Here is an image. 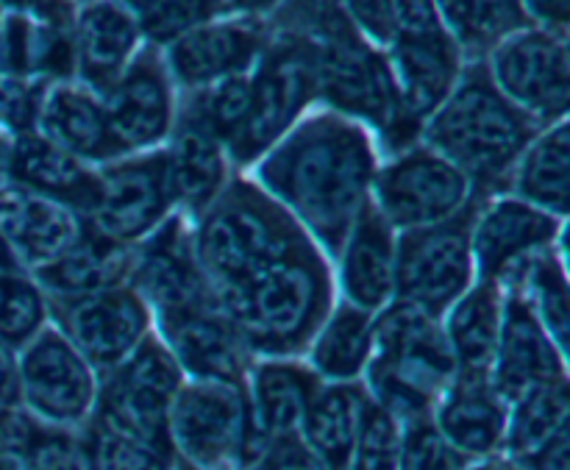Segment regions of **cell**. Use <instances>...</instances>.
Returning <instances> with one entry per match:
<instances>
[{
    "mask_svg": "<svg viewBox=\"0 0 570 470\" xmlns=\"http://www.w3.org/2000/svg\"><path fill=\"white\" fill-rule=\"evenodd\" d=\"M379 161L365 128L337 111L295 123L259 161L254 182L304 228L328 262L371 204Z\"/></svg>",
    "mask_w": 570,
    "mask_h": 470,
    "instance_id": "1",
    "label": "cell"
},
{
    "mask_svg": "<svg viewBox=\"0 0 570 470\" xmlns=\"http://www.w3.org/2000/svg\"><path fill=\"white\" fill-rule=\"evenodd\" d=\"M215 295L254 360H295L334 310L332 262L304 239Z\"/></svg>",
    "mask_w": 570,
    "mask_h": 470,
    "instance_id": "2",
    "label": "cell"
},
{
    "mask_svg": "<svg viewBox=\"0 0 570 470\" xmlns=\"http://www.w3.org/2000/svg\"><path fill=\"white\" fill-rule=\"evenodd\" d=\"M287 14V33L309 53L315 92L337 115L371 123L399 154L412 148L421 128L401 117L387 56L371 48L337 0H295Z\"/></svg>",
    "mask_w": 570,
    "mask_h": 470,
    "instance_id": "3",
    "label": "cell"
},
{
    "mask_svg": "<svg viewBox=\"0 0 570 470\" xmlns=\"http://www.w3.org/2000/svg\"><path fill=\"white\" fill-rule=\"evenodd\" d=\"M534 137L538 126L499 92L484 65L462 70L449 98L423 123L426 148L465 173L473 204L504 193L512 167Z\"/></svg>",
    "mask_w": 570,
    "mask_h": 470,
    "instance_id": "4",
    "label": "cell"
},
{
    "mask_svg": "<svg viewBox=\"0 0 570 470\" xmlns=\"http://www.w3.org/2000/svg\"><path fill=\"white\" fill-rule=\"evenodd\" d=\"M365 373L371 399L401 427L432 418L440 395L456 376L440 317L401 301L376 312L373 354Z\"/></svg>",
    "mask_w": 570,
    "mask_h": 470,
    "instance_id": "5",
    "label": "cell"
},
{
    "mask_svg": "<svg viewBox=\"0 0 570 470\" xmlns=\"http://www.w3.org/2000/svg\"><path fill=\"white\" fill-rule=\"evenodd\" d=\"M304 239H309L304 228L245 176L226 182L220 195L193 221L195 256L215 293Z\"/></svg>",
    "mask_w": 570,
    "mask_h": 470,
    "instance_id": "6",
    "label": "cell"
},
{
    "mask_svg": "<svg viewBox=\"0 0 570 470\" xmlns=\"http://www.w3.org/2000/svg\"><path fill=\"white\" fill-rule=\"evenodd\" d=\"M173 454L204 470H248L267 443L250 423L245 388L215 382L181 384L167 415Z\"/></svg>",
    "mask_w": 570,
    "mask_h": 470,
    "instance_id": "7",
    "label": "cell"
},
{
    "mask_svg": "<svg viewBox=\"0 0 570 470\" xmlns=\"http://www.w3.org/2000/svg\"><path fill=\"white\" fill-rule=\"evenodd\" d=\"M473 209L438 226L399 234L395 248V298L432 317H443L476 282L471 254Z\"/></svg>",
    "mask_w": 570,
    "mask_h": 470,
    "instance_id": "8",
    "label": "cell"
},
{
    "mask_svg": "<svg viewBox=\"0 0 570 470\" xmlns=\"http://www.w3.org/2000/svg\"><path fill=\"white\" fill-rule=\"evenodd\" d=\"M315 95V72L304 45L289 33L265 45L259 70L250 76L248 120L228 143V159L237 167L256 165L298 123Z\"/></svg>",
    "mask_w": 570,
    "mask_h": 470,
    "instance_id": "9",
    "label": "cell"
},
{
    "mask_svg": "<svg viewBox=\"0 0 570 470\" xmlns=\"http://www.w3.org/2000/svg\"><path fill=\"white\" fill-rule=\"evenodd\" d=\"M371 204L395 232L438 226L473 206L465 173L426 145L401 150L373 178Z\"/></svg>",
    "mask_w": 570,
    "mask_h": 470,
    "instance_id": "10",
    "label": "cell"
},
{
    "mask_svg": "<svg viewBox=\"0 0 570 470\" xmlns=\"http://www.w3.org/2000/svg\"><path fill=\"white\" fill-rule=\"evenodd\" d=\"M181 384V368L150 332L120 368L106 373L92 415L173 454L167 415Z\"/></svg>",
    "mask_w": 570,
    "mask_h": 470,
    "instance_id": "11",
    "label": "cell"
},
{
    "mask_svg": "<svg viewBox=\"0 0 570 470\" xmlns=\"http://www.w3.org/2000/svg\"><path fill=\"white\" fill-rule=\"evenodd\" d=\"M490 78L499 92L534 126L566 120L570 61L566 33L527 26L490 50Z\"/></svg>",
    "mask_w": 570,
    "mask_h": 470,
    "instance_id": "12",
    "label": "cell"
},
{
    "mask_svg": "<svg viewBox=\"0 0 570 470\" xmlns=\"http://www.w3.org/2000/svg\"><path fill=\"white\" fill-rule=\"evenodd\" d=\"M176 212L167 148L115 159L98 170V198L83 223L100 237L139 245Z\"/></svg>",
    "mask_w": 570,
    "mask_h": 470,
    "instance_id": "13",
    "label": "cell"
},
{
    "mask_svg": "<svg viewBox=\"0 0 570 470\" xmlns=\"http://www.w3.org/2000/svg\"><path fill=\"white\" fill-rule=\"evenodd\" d=\"M48 312L53 326L100 376L120 368L154 329L150 310L131 284L83 298H48Z\"/></svg>",
    "mask_w": 570,
    "mask_h": 470,
    "instance_id": "14",
    "label": "cell"
},
{
    "mask_svg": "<svg viewBox=\"0 0 570 470\" xmlns=\"http://www.w3.org/2000/svg\"><path fill=\"white\" fill-rule=\"evenodd\" d=\"M566 221L515 198L493 195L473 209L471 254L479 282H493L512 287L521 278L523 267L562 243Z\"/></svg>",
    "mask_w": 570,
    "mask_h": 470,
    "instance_id": "15",
    "label": "cell"
},
{
    "mask_svg": "<svg viewBox=\"0 0 570 470\" xmlns=\"http://www.w3.org/2000/svg\"><path fill=\"white\" fill-rule=\"evenodd\" d=\"M17 382L31 415L53 429L83 423L98 401L95 371L53 323L22 349Z\"/></svg>",
    "mask_w": 570,
    "mask_h": 470,
    "instance_id": "16",
    "label": "cell"
},
{
    "mask_svg": "<svg viewBox=\"0 0 570 470\" xmlns=\"http://www.w3.org/2000/svg\"><path fill=\"white\" fill-rule=\"evenodd\" d=\"M128 284L150 310V317L173 315L215 298L193 245V221L173 212L154 234L134 245Z\"/></svg>",
    "mask_w": 570,
    "mask_h": 470,
    "instance_id": "17",
    "label": "cell"
},
{
    "mask_svg": "<svg viewBox=\"0 0 570 470\" xmlns=\"http://www.w3.org/2000/svg\"><path fill=\"white\" fill-rule=\"evenodd\" d=\"M154 326L156 337L165 343L181 373L193 376V382L245 388L254 356L220 310L217 295L206 304L154 317Z\"/></svg>",
    "mask_w": 570,
    "mask_h": 470,
    "instance_id": "18",
    "label": "cell"
},
{
    "mask_svg": "<svg viewBox=\"0 0 570 470\" xmlns=\"http://www.w3.org/2000/svg\"><path fill=\"white\" fill-rule=\"evenodd\" d=\"M104 109L122 154L156 150L173 131L170 72L154 48L128 61L115 84L104 92Z\"/></svg>",
    "mask_w": 570,
    "mask_h": 470,
    "instance_id": "19",
    "label": "cell"
},
{
    "mask_svg": "<svg viewBox=\"0 0 570 470\" xmlns=\"http://www.w3.org/2000/svg\"><path fill=\"white\" fill-rule=\"evenodd\" d=\"M557 379H566V354L546 334L523 295L515 287L504 290V317L490 368L495 393L512 404L527 390Z\"/></svg>",
    "mask_w": 570,
    "mask_h": 470,
    "instance_id": "20",
    "label": "cell"
},
{
    "mask_svg": "<svg viewBox=\"0 0 570 470\" xmlns=\"http://www.w3.org/2000/svg\"><path fill=\"white\" fill-rule=\"evenodd\" d=\"M460 61L462 50L445 28L393 39L387 65L399 92L401 117L410 126L423 128V123L449 98L462 72Z\"/></svg>",
    "mask_w": 570,
    "mask_h": 470,
    "instance_id": "21",
    "label": "cell"
},
{
    "mask_svg": "<svg viewBox=\"0 0 570 470\" xmlns=\"http://www.w3.org/2000/svg\"><path fill=\"white\" fill-rule=\"evenodd\" d=\"M265 28L250 17L209 20L167 45V72L189 89L248 72L265 50Z\"/></svg>",
    "mask_w": 570,
    "mask_h": 470,
    "instance_id": "22",
    "label": "cell"
},
{
    "mask_svg": "<svg viewBox=\"0 0 570 470\" xmlns=\"http://www.w3.org/2000/svg\"><path fill=\"white\" fill-rule=\"evenodd\" d=\"M395 248L399 232L367 204L351 226L337 254V282L345 304L371 315L382 312L395 298Z\"/></svg>",
    "mask_w": 570,
    "mask_h": 470,
    "instance_id": "23",
    "label": "cell"
},
{
    "mask_svg": "<svg viewBox=\"0 0 570 470\" xmlns=\"http://www.w3.org/2000/svg\"><path fill=\"white\" fill-rule=\"evenodd\" d=\"M83 232V217L67 206L0 184V237L20 271H39L59 260Z\"/></svg>",
    "mask_w": 570,
    "mask_h": 470,
    "instance_id": "24",
    "label": "cell"
},
{
    "mask_svg": "<svg viewBox=\"0 0 570 470\" xmlns=\"http://www.w3.org/2000/svg\"><path fill=\"white\" fill-rule=\"evenodd\" d=\"M33 131L53 143L56 148L81 159L83 165L89 161L109 165L126 156L111 134L104 100L89 87H76L67 81L48 84Z\"/></svg>",
    "mask_w": 570,
    "mask_h": 470,
    "instance_id": "25",
    "label": "cell"
},
{
    "mask_svg": "<svg viewBox=\"0 0 570 470\" xmlns=\"http://www.w3.org/2000/svg\"><path fill=\"white\" fill-rule=\"evenodd\" d=\"M434 427L465 460H490L504 445L507 401L488 373H456L434 407Z\"/></svg>",
    "mask_w": 570,
    "mask_h": 470,
    "instance_id": "26",
    "label": "cell"
},
{
    "mask_svg": "<svg viewBox=\"0 0 570 470\" xmlns=\"http://www.w3.org/2000/svg\"><path fill=\"white\" fill-rule=\"evenodd\" d=\"M323 382L309 365L293 360H259L245 379L250 423L267 445L298 438L306 410Z\"/></svg>",
    "mask_w": 570,
    "mask_h": 470,
    "instance_id": "27",
    "label": "cell"
},
{
    "mask_svg": "<svg viewBox=\"0 0 570 470\" xmlns=\"http://www.w3.org/2000/svg\"><path fill=\"white\" fill-rule=\"evenodd\" d=\"M6 176H9V184L67 206L81 217L92 209L98 198V170L83 165L67 150L56 148L37 131L14 137Z\"/></svg>",
    "mask_w": 570,
    "mask_h": 470,
    "instance_id": "28",
    "label": "cell"
},
{
    "mask_svg": "<svg viewBox=\"0 0 570 470\" xmlns=\"http://www.w3.org/2000/svg\"><path fill=\"white\" fill-rule=\"evenodd\" d=\"M139 42L137 17L115 0H95L72 20V59L78 76L95 95L120 78Z\"/></svg>",
    "mask_w": 570,
    "mask_h": 470,
    "instance_id": "29",
    "label": "cell"
},
{
    "mask_svg": "<svg viewBox=\"0 0 570 470\" xmlns=\"http://www.w3.org/2000/svg\"><path fill=\"white\" fill-rule=\"evenodd\" d=\"M134 265L131 245L111 243L83 223V232L59 260L33 271L45 298H83L128 284Z\"/></svg>",
    "mask_w": 570,
    "mask_h": 470,
    "instance_id": "30",
    "label": "cell"
},
{
    "mask_svg": "<svg viewBox=\"0 0 570 470\" xmlns=\"http://www.w3.org/2000/svg\"><path fill=\"white\" fill-rule=\"evenodd\" d=\"M501 317H504V287L493 282H479V278L440 317L456 373H488L490 376Z\"/></svg>",
    "mask_w": 570,
    "mask_h": 470,
    "instance_id": "31",
    "label": "cell"
},
{
    "mask_svg": "<svg viewBox=\"0 0 570 470\" xmlns=\"http://www.w3.org/2000/svg\"><path fill=\"white\" fill-rule=\"evenodd\" d=\"M76 70L72 26L9 14L0 22V72L14 78H67Z\"/></svg>",
    "mask_w": 570,
    "mask_h": 470,
    "instance_id": "32",
    "label": "cell"
},
{
    "mask_svg": "<svg viewBox=\"0 0 570 470\" xmlns=\"http://www.w3.org/2000/svg\"><path fill=\"white\" fill-rule=\"evenodd\" d=\"M504 193L566 221L570 198L568 120L554 123L527 145V150L507 178Z\"/></svg>",
    "mask_w": 570,
    "mask_h": 470,
    "instance_id": "33",
    "label": "cell"
},
{
    "mask_svg": "<svg viewBox=\"0 0 570 470\" xmlns=\"http://www.w3.org/2000/svg\"><path fill=\"white\" fill-rule=\"evenodd\" d=\"M167 170L176 212L195 221L226 187V148L204 128L181 120L167 148Z\"/></svg>",
    "mask_w": 570,
    "mask_h": 470,
    "instance_id": "34",
    "label": "cell"
},
{
    "mask_svg": "<svg viewBox=\"0 0 570 470\" xmlns=\"http://www.w3.org/2000/svg\"><path fill=\"white\" fill-rule=\"evenodd\" d=\"M365 395L354 382H340L321 388L312 399L298 438L326 470L351 468Z\"/></svg>",
    "mask_w": 570,
    "mask_h": 470,
    "instance_id": "35",
    "label": "cell"
},
{
    "mask_svg": "<svg viewBox=\"0 0 570 470\" xmlns=\"http://www.w3.org/2000/svg\"><path fill=\"white\" fill-rule=\"evenodd\" d=\"M373 354V315L351 304H334L326 323L309 343L312 371L332 384L354 382L365 373Z\"/></svg>",
    "mask_w": 570,
    "mask_h": 470,
    "instance_id": "36",
    "label": "cell"
},
{
    "mask_svg": "<svg viewBox=\"0 0 570 470\" xmlns=\"http://www.w3.org/2000/svg\"><path fill=\"white\" fill-rule=\"evenodd\" d=\"M512 407L515 410L512 415H507L501 449H507V460L521 468L562 429H568V382L557 379V382L538 384V388L527 390L521 399L512 401Z\"/></svg>",
    "mask_w": 570,
    "mask_h": 470,
    "instance_id": "37",
    "label": "cell"
},
{
    "mask_svg": "<svg viewBox=\"0 0 570 470\" xmlns=\"http://www.w3.org/2000/svg\"><path fill=\"white\" fill-rule=\"evenodd\" d=\"M445 31L460 50L484 53L529 26L521 0H434Z\"/></svg>",
    "mask_w": 570,
    "mask_h": 470,
    "instance_id": "38",
    "label": "cell"
},
{
    "mask_svg": "<svg viewBox=\"0 0 570 470\" xmlns=\"http://www.w3.org/2000/svg\"><path fill=\"white\" fill-rule=\"evenodd\" d=\"M512 287L523 295V301L540 321V326L546 329V334L566 354L570 334V293L566 262H562V243L534 256Z\"/></svg>",
    "mask_w": 570,
    "mask_h": 470,
    "instance_id": "39",
    "label": "cell"
},
{
    "mask_svg": "<svg viewBox=\"0 0 570 470\" xmlns=\"http://www.w3.org/2000/svg\"><path fill=\"white\" fill-rule=\"evenodd\" d=\"M248 111L250 76L248 72H237V76L220 78V81L195 89V98L189 100L181 120L204 128L223 148H228V143L243 131L245 120H248Z\"/></svg>",
    "mask_w": 570,
    "mask_h": 470,
    "instance_id": "40",
    "label": "cell"
},
{
    "mask_svg": "<svg viewBox=\"0 0 570 470\" xmlns=\"http://www.w3.org/2000/svg\"><path fill=\"white\" fill-rule=\"evenodd\" d=\"M78 449L87 470H170L176 460L170 451L156 449L95 415Z\"/></svg>",
    "mask_w": 570,
    "mask_h": 470,
    "instance_id": "41",
    "label": "cell"
},
{
    "mask_svg": "<svg viewBox=\"0 0 570 470\" xmlns=\"http://www.w3.org/2000/svg\"><path fill=\"white\" fill-rule=\"evenodd\" d=\"M50 323L42 287L22 271L0 273V345L26 349Z\"/></svg>",
    "mask_w": 570,
    "mask_h": 470,
    "instance_id": "42",
    "label": "cell"
},
{
    "mask_svg": "<svg viewBox=\"0 0 570 470\" xmlns=\"http://www.w3.org/2000/svg\"><path fill=\"white\" fill-rule=\"evenodd\" d=\"M401 438L404 427L371 395H365L348 470H399Z\"/></svg>",
    "mask_w": 570,
    "mask_h": 470,
    "instance_id": "43",
    "label": "cell"
},
{
    "mask_svg": "<svg viewBox=\"0 0 570 470\" xmlns=\"http://www.w3.org/2000/svg\"><path fill=\"white\" fill-rule=\"evenodd\" d=\"M220 11V0H156L137 17V26L139 33H145L154 45H170L193 28L215 20Z\"/></svg>",
    "mask_w": 570,
    "mask_h": 470,
    "instance_id": "44",
    "label": "cell"
},
{
    "mask_svg": "<svg viewBox=\"0 0 570 470\" xmlns=\"http://www.w3.org/2000/svg\"><path fill=\"white\" fill-rule=\"evenodd\" d=\"M468 462L471 460H465V457L438 432L432 418L406 423L404 427L399 470H462Z\"/></svg>",
    "mask_w": 570,
    "mask_h": 470,
    "instance_id": "45",
    "label": "cell"
},
{
    "mask_svg": "<svg viewBox=\"0 0 570 470\" xmlns=\"http://www.w3.org/2000/svg\"><path fill=\"white\" fill-rule=\"evenodd\" d=\"M45 87L48 81H31V78H14L0 72V123L17 137L37 128Z\"/></svg>",
    "mask_w": 570,
    "mask_h": 470,
    "instance_id": "46",
    "label": "cell"
},
{
    "mask_svg": "<svg viewBox=\"0 0 570 470\" xmlns=\"http://www.w3.org/2000/svg\"><path fill=\"white\" fill-rule=\"evenodd\" d=\"M340 9L351 20V26L382 48H390L395 37V14L393 0H337Z\"/></svg>",
    "mask_w": 570,
    "mask_h": 470,
    "instance_id": "47",
    "label": "cell"
},
{
    "mask_svg": "<svg viewBox=\"0 0 570 470\" xmlns=\"http://www.w3.org/2000/svg\"><path fill=\"white\" fill-rule=\"evenodd\" d=\"M254 470H326L315 454L301 443V438L276 440L265 449Z\"/></svg>",
    "mask_w": 570,
    "mask_h": 470,
    "instance_id": "48",
    "label": "cell"
},
{
    "mask_svg": "<svg viewBox=\"0 0 570 470\" xmlns=\"http://www.w3.org/2000/svg\"><path fill=\"white\" fill-rule=\"evenodd\" d=\"M0 6L9 9V14L59 22V26H72L76 20L70 0H0Z\"/></svg>",
    "mask_w": 570,
    "mask_h": 470,
    "instance_id": "49",
    "label": "cell"
},
{
    "mask_svg": "<svg viewBox=\"0 0 570 470\" xmlns=\"http://www.w3.org/2000/svg\"><path fill=\"white\" fill-rule=\"evenodd\" d=\"M529 22H538V28L566 33L570 17V0H521Z\"/></svg>",
    "mask_w": 570,
    "mask_h": 470,
    "instance_id": "50",
    "label": "cell"
},
{
    "mask_svg": "<svg viewBox=\"0 0 570 470\" xmlns=\"http://www.w3.org/2000/svg\"><path fill=\"white\" fill-rule=\"evenodd\" d=\"M521 470H570V432L562 429L551 443H546Z\"/></svg>",
    "mask_w": 570,
    "mask_h": 470,
    "instance_id": "51",
    "label": "cell"
},
{
    "mask_svg": "<svg viewBox=\"0 0 570 470\" xmlns=\"http://www.w3.org/2000/svg\"><path fill=\"white\" fill-rule=\"evenodd\" d=\"M20 404V382H17V362L6 345H0V415Z\"/></svg>",
    "mask_w": 570,
    "mask_h": 470,
    "instance_id": "52",
    "label": "cell"
},
{
    "mask_svg": "<svg viewBox=\"0 0 570 470\" xmlns=\"http://www.w3.org/2000/svg\"><path fill=\"white\" fill-rule=\"evenodd\" d=\"M223 9H234V11H259L267 9V6L278 3V0H220Z\"/></svg>",
    "mask_w": 570,
    "mask_h": 470,
    "instance_id": "53",
    "label": "cell"
},
{
    "mask_svg": "<svg viewBox=\"0 0 570 470\" xmlns=\"http://www.w3.org/2000/svg\"><path fill=\"white\" fill-rule=\"evenodd\" d=\"M462 470H521L510 460H484L482 466H465Z\"/></svg>",
    "mask_w": 570,
    "mask_h": 470,
    "instance_id": "54",
    "label": "cell"
},
{
    "mask_svg": "<svg viewBox=\"0 0 570 470\" xmlns=\"http://www.w3.org/2000/svg\"><path fill=\"white\" fill-rule=\"evenodd\" d=\"M115 3L122 6V9H126V11H131L134 17H139V14H142V11H148L150 6L156 3V0H115Z\"/></svg>",
    "mask_w": 570,
    "mask_h": 470,
    "instance_id": "55",
    "label": "cell"
},
{
    "mask_svg": "<svg viewBox=\"0 0 570 470\" xmlns=\"http://www.w3.org/2000/svg\"><path fill=\"white\" fill-rule=\"evenodd\" d=\"M9 154H11V139L6 137V131L0 128V182H3L6 167H9Z\"/></svg>",
    "mask_w": 570,
    "mask_h": 470,
    "instance_id": "56",
    "label": "cell"
},
{
    "mask_svg": "<svg viewBox=\"0 0 570 470\" xmlns=\"http://www.w3.org/2000/svg\"><path fill=\"white\" fill-rule=\"evenodd\" d=\"M6 271H20V267H17V262H14V256H11L9 245H6L3 237H0V273H6Z\"/></svg>",
    "mask_w": 570,
    "mask_h": 470,
    "instance_id": "57",
    "label": "cell"
},
{
    "mask_svg": "<svg viewBox=\"0 0 570 470\" xmlns=\"http://www.w3.org/2000/svg\"><path fill=\"white\" fill-rule=\"evenodd\" d=\"M170 470H204V468H195V466H189V462H184V460H173V468Z\"/></svg>",
    "mask_w": 570,
    "mask_h": 470,
    "instance_id": "58",
    "label": "cell"
},
{
    "mask_svg": "<svg viewBox=\"0 0 570 470\" xmlns=\"http://www.w3.org/2000/svg\"><path fill=\"white\" fill-rule=\"evenodd\" d=\"M248 470H254V468H248Z\"/></svg>",
    "mask_w": 570,
    "mask_h": 470,
    "instance_id": "59",
    "label": "cell"
}]
</instances>
